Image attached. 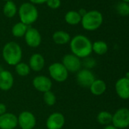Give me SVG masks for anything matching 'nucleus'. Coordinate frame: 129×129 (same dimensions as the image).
Instances as JSON below:
<instances>
[{"label":"nucleus","instance_id":"412c9836","mask_svg":"<svg viewBox=\"0 0 129 129\" xmlns=\"http://www.w3.org/2000/svg\"><path fill=\"white\" fill-rule=\"evenodd\" d=\"M92 50L97 55H104L108 50V46L104 41H96L92 43Z\"/></svg>","mask_w":129,"mask_h":129},{"label":"nucleus","instance_id":"cd10ccee","mask_svg":"<svg viewBox=\"0 0 129 129\" xmlns=\"http://www.w3.org/2000/svg\"><path fill=\"white\" fill-rule=\"evenodd\" d=\"M85 58L86 59L84 61V66L87 68V69H89L93 68L95 66V64H96V62H95L96 61L94 59H93L91 58H88V57H87Z\"/></svg>","mask_w":129,"mask_h":129},{"label":"nucleus","instance_id":"39448f33","mask_svg":"<svg viewBox=\"0 0 129 129\" xmlns=\"http://www.w3.org/2000/svg\"><path fill=\"white\" fill-rule=\"evenodd\" d=\"M50 77L57 82H64L68 79L69 72L64 67L61 62H54L49 67Z\"/></svg>","mask_w":129,"mask_h":129},{"label":"nucleus","instance_id":"4be33fe9","mask_svg":"<svg viewBox=\"0 0 129 129\" xmlns=\"http://www.w3.org/2000/svg\"><path fill=\"white\" fill-rule=\"evenodd\" d=\"M17 12V7L14 2L9 1L6 2L3 7V13L7 18H13Z\"/></svg>","mask_w":129,"mask_h":129},{"label":"nucleus","instance_id":"f03ea898","mask_svg":"<svg viewBox=\"0 0 129 129\" xmlns=\"http://www.w3.org/2000/svg\"><path fill=\"white\" fill-rule=\"evenodd\" d=\"M3 57L8 64L15 66L17 64L21 62L22 58L21 46L14 41L7 43L3 49Z\"/></svg>","mask_w":129,"mask_h":129},{"label":"nucleus","instance_id":"2eb2a0df","mask_svg":"<svg viewBox=\"0 0 129 129\" xmlns=\"http://www.w3.org/2000/svg\"><path fill=\"white\" fill-rule=\"evenodd\" d=\"M14 85V77L12 72L8 70L0 72V90L8 91Z\"/></svg>","mask_w":129,"mask_h":129},{"label":"nucleus","instance_id":"2f4dec72","mask_svg":"<svg viewBox=\"0 0 129 129\" xmlns=\"http://www.w3.org/2000/svg\"><path fill=\"white\" fill-rule=\"evenodd\" d=\"M125 78H127V79H129V72H127V73L126 74Z\"/></svg>","mask_w":129,"mask_h":129},{"label":"nucleus","instance_id":"393cba45","mask_svg":"<svg viewBox=\"0 0 129 129\" xmlns=\"http://www.w3.org/2000/svg\"><path fill=\"white\" fill-rule=\"evenodd\" d=\"M43 100L45 103L49 106H52L56 102V96L51 90L43 93Z\"/></svg>","mask_w":129,"mask_h":129},{"label":"nucleus","instance_id":"f8f14e48","mask_svg":"<svg viewBox=\"0 0 129 129\" xmlns=\"http://www.w3.org/2000/svg\"><path fill=\"white\" fill-rule=\"evenodd\" d=\"M24 39L27 46L32 48L38 47L42 41V37L40 32L34 27H28L24 35Z\"/></svg>","mask_w":129,"mask_h":129},{"label":"nucleus","instance_id":"7ed1b4c3","mask_svg":"<svg viewBox=\"0 0 129 129\" xmlns=\"http://www.w3.org/2000/svg\"><path fill=\"white\" fill-rule=\"evenodd\" d=\"M102 14L96 10L87 12V13L81 18V24L84 30L93 31L98 29L103 24Z\"/></svg>","mask_w":129,"mask_h":129},{"label":"nucleus","instance_id":"423d86ee","mask_svg":"<svg viewBox=\"0 0 129 129\" xmlns=\"http://www.w3.org/2000/svg\"><path fill=\"white\" fill-rule=\"evenodd\" d=\"M112 125L118 129L126 128L129 126V109L121 108L118 109L112 115Z\"/></svg>","mask_w":129,"mask_h":129},{"label":"nucleus","instance_id":"f257e3e1","mask_svg":"<svg viewBox=\"0 0 129 129\" xmlns=\"http://www.w3.org/2000/svg\"><path fill=\"white\" fill-rule=\"evenodd\" d=\"M70 49L72 54L79 58H85L93 52L91 41L84 35L75 36L70 41Z\"/></svg>","mask_w":129,"mask_h":129},{"label":"nucleus","instance_id":"9d476101","mask_svg":"<svg viewBox=\"0 0 129 129\" xmlns=\"http://www.w3.org/2000/svg\"><path fill=\"white\" fill-rule=\"evenodd\" d=\"M34 87L39 92L45 93L51 90L52 82L51 79L44 75H37L36 76L32 81Z\"/></svg>","mask_w":129,"mask_h":129},{"label":"nucleus","instance_id":"dca6fc26","mask_svg":"<svg viewBox=\"0 0 129 129\" xmlns=\"http://www.w3.org/2000/svg\"><path fill=\"white\" fill-rule=\"evenodd\" d=\"M28 66L30 70L37 72H40L45 66V58L40 53H34L30 57Z\"/></svg>","mask_w":129,"mask_h":129},{"label":"nucleus","instance_id":"7c9ffc66","mask_svg":"<svg viewBox=\"0 0 129 129\" xmlns=\"http://www.w3.org/2000/svg\"><path fill=\"white\" fill-rule=\"evenodd\" d=\"M104 129H118L117 127H115L114 125H111V124H108V125H106L105 127H104Z\"/></svg>","mask_w":129,"mask_h":129},{"label":"nucleus","instance_id":"20e7f679","mask_svg":"<svg viewBox=\"0 0 129 129\" xmlns=\"http://www.w3.org/2000/svg\"><path fill=\"white\" fill-rule=\"evenodd\" d=\"M19 18L21 22L26 25H30L38 18V11L34 4L24 3L19 8Z\"/></svg>","mask_w":129,"mask_h":129},{"label":"nucleus","instance_id":"72a5a7b5","mask_svg":"<svg viewBox=\"0 0 129 129\" xmlns=\"http://www.w3.org/2000/svg\"><path fill=\"white\" fill-rule=\"evenodd\" d=\"M3 1H6V2H9V1H12V0H3Z\"/></svg>","mask_w":129,"mask_h":129},{"label":"nucleus","instance_id":"b1692460","mask_svg":"<svg viewBox=\"0 0 129 129\" xmlns=\"http://www.w3.org/2000/svg\"><path fill=\"white\" fill-rule=\"evenodd\" d=\"M112 115L107 111H102L97 115V121L101 124H109L112 122Z\"/></svg>","mask_w":129,"mask_h":129},{"label":"nucleus","instance_id":"6e6552de","mask_svg":"<svg viewBox=\"0 0 129 129\" xmlns=\"http://www.w3.org/2000/svg\"><path fill=\"white\" fill-rule=\"evenodd\" d=\"M36 124L35 115L29 111H24L18 116V125L21 129H34Z\"/></svg>","mask_w":129,"mask_h":129},{"label":"nucleus","instance_id":"9b49d317","mask_svg":"<svg viewBox=\"0 0 129 129\" xmlns=\"http://www.w3.org/2000/svg\"><path fill=\"white\" fill-rule=\"evenodd\" d=\"M66 122V118L61 112H53L47 118L46 125L48 129H61Z\"/></svg>","mask_w":129,"mask_h":129},{"label":"nucleus","instance_id":"bb28decb","mask_svg":"<svg viewBox=\"0 0 129 129\" xmlns=\"http://www.w3.org/2000/svg\"><path fill=\"white\" fill-rule=\"evenodd\" d=\"M46 3L50 9H56L61 6V0H47Z\"/></svg>","mask_w":129,"mask_h":129},{"label":"nucleus","instance_id":"473e14b6","mask_svg":"<svg viewBox=\"0 0 129 129\" xmlns=\"http://www.w3.org/2000/svg\"><path fill=\"white\" fill-rule=\"evenodd\" d=\"M122 1H123L124 3H129V0H122Z\"/></svg>","mask_w":129,"mask_h":129},{"label":"nucleus","instance_id":"0eeeda50","mask_svg":"<svg viewBox=\"0 0 129 129\" xmlns=\"http://www.w3.org/2000/svg\"><path fill=\"white\" fill-rule=\"evenodd\" d=\"M61 64L69 72L72 73H75L80 71L82 64L81 58L72 53L64 55L62 58Z\"/></svg>","mask_w":129,"mask_h":129},{"label":"nucleus","instance_id":"6ab92c4d","mask_svg":"<svg viewBox=\"0 0 129 129\" xmlns=\"http://www.w3.org/2000/svg\"><path fill=\"white\" fill-rule=\"evenodd\" d=\"M81 18L78 12L69 11L64 15V21L70 25H77L81 21Z\"/></svg>","mask_w":129,"mask_h":129},{"label":"nucleus","instance_id":"1a4fd4ad","mask_svg":"<svg viewBox=\"0 0 129 129\" xmlns=\"http://www.w3.org/2000/svg\"><path fill=\"white\" fill-rule=\"evenodd\" d=\"M76 80L81 87L89 88L92 83L95 81V76L90 70L84 69L77 72Z\"/></svg>","mask_w":129,"mask_h":129},{"label":"nucleus","instance_id":"c85d7f7f","mask_svg":"<svg viewBox=\"0 0 129 129\" xmlns=\"http://www.w3.org/2000/svg\"><path fill=\"white\" fill-rule=\"evenodd\" d=\"M6 110H7L6 106L3 103H0V115L6 113Z\"/></svg>","mask_w":129,"mask_h":129},{"label":"nucleus","instance_id":"a878e982","mask_svg":"<svg viewBox=\"0 0 129 129\" xmlns=\"http://www.w3.org/2000/svg\"><path fill=\"white\" fill-rule=\"evenodd\" d=\"M117 12L121 16H127L129 15V5L126 3H121L117 6Z\"/></svg>","mask_w":129,"mask_h":129},{"label":"nucleus","instance_id":"a211bd4d","mask_svg":"<svg viewBox=\"0 0 129 129\" xmlns=\"http://www.w3.org/2000/svg\"><path fill=\"white\" fill-rule=\"evenodd\" d=\"M89 88L90 90V92L93 95L100 96L105 93L106 90V84L103 80L95 79V81L92 83Z\"/></svg>","mask_w":129,"mask_h":129},{"label":"nucleus","instance_id":"5701e85b","mask_svg":"<svg viewBox=\"0 0 129 129\" xmlns=\"http://www.w3.org/2000/svg\"><path fill=\"white\" fill-rule=\"evenodd\" d=\"M15 72L19 76L25 77L30 74V69L28 64H26L24 62H19L15 66Z\"/></svg>","mask_w":129,"mask_h":129},{"label":"nucleus","instance_id":"ddd939ff","mask_svg":"<svg viewBox=\"0 0 129 129\" xmlns=\"http://www.w3.org/2000/svg\"><path fill=\"white\" fill-rule=\"evenodd\" d=\"M18 126V116L11 112L0 115V129H15Z\"/></svg>","mask_w":129,"mask_h":129},{"label":"nucleus","instance_id":"4468645a","mask_svg":"<svg viewBox=\"0 0 129 129\" xmlns=\"http://www.w3.org/2000/svg\"><path fill=\"white\" fill-rule=\"evenodd\" d=\"M115 91L120 98L129 99V79L125 77L119 78L115 83Z\"/></svg>","mask_w":129,"mask_h":129},{"label":"nucleus","instance_id":"c756f323","mask_svg":"<svg viewBox=\"0 0 129 129\" xmlns=\"http://www.w3.org/2000/svg\"><path fill=\"white\" fill-rule=\"evenodd\" d=\"M47 0H30V3L32 4H43L46 3Z\"/></svg>","mask_w":129,"mask_h":129},{"label":"nucleus","instance_id":"aec40b11","mask_svg":"<svg viewBox=\"0 0 129 129\" xmlns=\"http://www.w3.org/2000/svg\"><path fill=\"white\" fill-rule=\"evenodd\" d=\"M28 29V26L23 24L22 22H18L15 24L12 29V33L15 37H24L27 30Z\"/></svg>","mask_w":129,"mask_h":129},{"label":"nucleus","instance_id":"f3484780","mask_svg":"<svg viewBox=\"0 0 129 129\" xmlns=\"http://www.w3.org/2000/svg\"><path fill=\"white\" fill-rule=\"evenodd\" d=\"M52 40L55 43L58 45H64L71 41V37L69 34L64 30L55 31L52 35Z\"/></svg>","mask_w":129,"mask_h":129}]
</instances>
